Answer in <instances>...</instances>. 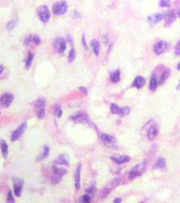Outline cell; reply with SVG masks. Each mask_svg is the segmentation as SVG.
<instances>
[{"instance_id": "1", "label": "cell", "mask_w": 180, "mask_h": 203, "mask_svg": "<svg viewBox=\"0 0 180 203\" xmlns=\"http://www.w3.org/2000/svg\"><path fill=\"white\" fill-rule=\"evenodd\" d=\"M147 167V162L146 160H143L138 165H135V167H133L131 170L130 171L128 175V177L130 180H134L135 178L140 177V175L143 174V173L145 172L146 170Z\"/></svg>"}, {"instance_id": "2", "label": "cell", "mask_w": 180, "mask_h": 203, "mask_svg": "<svg viewBox=\"0 0 180 203\" xmlns=\"http://www.w3.org/2000/svg\"><path fill=\"white\" fill-rule=\"evenodd\" d=\"M53 175L52 177V183L53 185H56L61 181L63 176L67 174V171L64 168H58V166L53 163Z\"/></svg>"}, {"instance_id": "3", "label": "cell", "mask_w": 180, "mask_h": 203, "mask_svg": "<svg viewBox=\"0 0 180 203\" xmlns=\"http://www.w3.org/2000/svg\"><path fill=\"white\" fill-rule=\"evenodd\" d=\"M45 99L44 97H40L35 104V108L39 119L44 118L45 114Z\"/></svg>"}, {"instance_id": "4", "label": "cell", "mask_w": 180, "mask_h": 203, "mask_svg": "<svg viewBox=\"0 0 180 203\" xmlns=\"http://www.w3.org/2000/svg\"><path fill=\"white\" fill-rule=\"evenodd\" d=\"M100 139L102 143L107 147L110 148H116L117 147L116 139L113 136L108 135L107 133H101Z\"/></svg>"}, {"instance_id": "5", "label": "cell", "mask_w": 180, "mask_h": 203, "mask_svg": "<svg viewBox=\"0 0 180 203\" xmlns=\"http://www.w3.org/2000/svg\"><path fill=\"white\" fill-rule=\"evenodd\" d=\"M68 10V4L64 1H57L53 5L52 11L55 15H63Z\"/></svg>"}, {"instance_id": "6", "label": "cell", "mask_w": 180, "mask_h": 203, "mask_svg": "<svg viewBox=\"0 0 180 203\" xmlns=\"http://www.w3.org/2000/svg\"><path fill=\"white\" fill-rule=\"evenodd\" d=\"M37 13L39 17H40V20L43 23H46L50 21L51 14L47 6L43 5V6H41L39 7L37 10Z\"/></svg>"}, {"instance_id": "7", "label": "cell", "mask_w": 180, "mask_h": 203, "mask_svg": "<svg viewBox=\"0 0 180 203\" xmlns=\"http://www.w3.org/2000/svg\"><path fill=\"white\" fill-rule=\"evenodd\" d=\"M53 46L58 53H63L67 49V41L64 38L56 37L53 41Z\"/></svg>"}, {"instance_id": "8", "label": "cell", "mask_w": 180, "mask_h": 203, "mask_svg": "<svg viewBox=\"0 0 180 203\" xmlns=\"http://www.w3.org/2000/svg\"><path fill=\"white\" fill-rule=\"evenodd\" d=\"M27 128V123L26 122H24V123H21L20 126L17 128L15 131H14L12 134L11 136V140L12 141H16L20 139V137L23 136L24 132Z\"/></svg>"}, {"instance_id": "9", "label": "cell", "mask_w": 180, "mask_h": 203, "mask_svg": "<svg viewBox=\"0 0 180 203\" xmlns=\"http://www.w3.org/2000/svg\"><path fill=\"white\" fill-rule=\"evenodd\" d=\"M169 48V43L166 41H160L159 42L156 43L154 47V52L157 55H160L162 53H164L168 50V49Z\"/></svg>"}, {"instance_id": "10", "label": "cell", "mask_w": 180, "mask_h": 203, "mask_svg": "<svg viewBox=\"0 0 180 203\" xmlns=\"http://www.w3.org/2000/svg\"><path fill=\"white\" fill-rule=\"evenodd\" d=\"M12 181L14 184V194L16 196H20L22 192V188H23L24 185V181L23 179L18 177H13Z\"/></svg>"}, {"instance_id": "11", "label": "cell", "mask_w": 180, "mask_h": 203, "mask_svg": "<svg viewBox=\"0 0 180 203\" xmlns=\"http://www.w3.org/2000/svg\"><path fill=\"white\" fill-rule=\"evenodd\" d=\"M70 120L74 121H85L89 124H92L90 121L87 113L84 112H79L78 113L74 114L70 117Z\"/></svg>"}, {"instance_id": "12", "label": "cell", "mask_w": 180, "mask_h": 203, "mask_svg": "<svg viewBox=\"0 0 180 203\" xmlns=\"http://www.w3.org/2000/svg\"><path fill=\"white\" fill-rule=\"evenodd\" d=\"M163 18L165 19L166 24H171L176 19V11L174 10H170L167 11L163 15Z\"/></svg>"}, {"instance_id": "13", "label": "cell", "mask_w": 180, "mask_h": 203, "mask_svg": "<svg viewBox=\"0 0 180 203\" xmlns=\"http://www.w3.org/2000/svg\"><path fill=\"white\" fill-rule=\"evenodd\" d=\"M14 100V96L10 94H4L3 96L1 97V99H0V102L1 104L3 105L4 107L8 108L10 106V105L11 104L12 102Z\"/></svg>"}, {"instance_id": "14", "label": "cell", "mask_w": 180, "mask_h": 203, "mask_svg": "<svg viewBox=\"0 0 180 203\" xmlns=\"http://www.w3.org/2000/svg\"><path fill=\"white\" fill-rule=\"evenodd\" d=\"M81 165L79 164L75 173V186L77 190H79L81 186Z\"/></svg>"}, {"instance_id": "15", "label": "cell", "mask_w": 180, "mask_h": 203, "mask_svg": "<svg viewBox=\"0 0 180 203\" xmlns=\"http://www.w3.org/2000/svg\"><path fill=\"white\" fill-rule=\"evenodd\" d=\"M53 163L57 165H68L69 163V156L66 154H63L58 156Z\"/></svg>"}, {"instance_id": "16", "label": "cell", "mask_w": 180, "mask_h": 203, "mask_svg": "<svg viewBox=\"0 0 180 203\" xmlns=\"http://www.w3.org/2000/svg\"><path fill=\"white\" fill-rule=\"evenodd\" d=\"M148 21L152 24H155L160 23L163 19V14L160 13L154 14L148 17Z\"/></svg>"}, {"instance_id": "17", "label": "cell", "mask_w": 180, "mask_h": 203, "mask_svg": "<svg viewBox=\"0 0 180 203\" xmlns=\"http://www.w3.org/2000/svg\"><path fill=\"white\" fill-rule=\"evenodd\" d=\"M110 159L117 165H122L124 163H127L130 161V157L129 156H121L119 157H115V156H111Z\"/></svg>"}, {"instance_id": "18", "label": "cell", "mask_w": 180, "mask_h": 203, "mask_svg": "<svg viewBox=\"0 0 180 203\" xmlns=\"http://www.w3.org/2000/svg\"><path fill=\"white\" fill-rule=\"evenodd\" d=\"M145 83L146 80L144 77H143L142 76H138L133 81L132 85L133 87L137 88V89H141L145 85Z\"/></svg>"}, {"instance_id": "19", "label": "cell", "mask_w": 180, "mask_h": 203, "mask_svg": "<svg viewBox=\"0 0 180 203\" xmlns=\"http://www.w3.org/2000/svg\"><path fill=\"white\" fill-rule=\"evenodd\" d=\"M0 148H1L2 155H3L4 158H6L8 156V145L6 141L3 139L0 141Z\"/></svg>"}, {"instance_id": "20", "label": "cell", "mask_w": 180, "mask_h": 203, "mask_svg": "<svg viewBox=\"0 0 180 203\" xmlns=\"http://www.w3.org/2000/svg\"><path fill=\"white\" fill-rule=\"evenodd\" d=\"M91 47L92 50L94 51L95 55L98 57L100 53V45L99 41L97 40H92L91 42Z\"/></svg>"}, {"instance_id": "21", "label": "cell", "mask_w": 180, "mask_h": 203, "mask_svg": "<svg viewBox=\"0 0 180 203\" xmlns=\"http://www.w3.org/2000/svg\"><path fill=\"white\" fill-rule=\"evenodd\" d=\"M120 76H121V70L119 69L116 70L115 71H114V72H112L110 73V76L111 81L115 83V84L118 83L121 79Z\"/></svg>"}, {"instance_id": "22", "label": "cell", "mask_w": 180, "mask_h": 203, "mask_svg": "<svg viewBox=\"0 0 180 203\" xmlns=\"http://www.w3.org/2000/svg\"><path fill=\"white\" fill-rule=\"evenodd\" d=\"M157 133H158V129L154 126L151 127V128L148 129V139H149L150 140H152V139H154L156 138V136H157Z\"/></svg>"}, {"instance_id": "23", "label": "cell", "mask_w": 180, "mask_h": 203, "mask_svg": "<svg viewBox=\"0 0 180 203\" xmlns=\"http://www.w3.org/2000/svg\"><path fill=\"white\" fill-rule=\"evenodd\" d=\"M159 82H158V80L157 79V77L155 75H152L151 79H150V89L151 91H154L157 88V85Z\"/></svg>"}, {"instance_id": "24", "label": "cell", "mask_w": 180, "mask_h": 203, "mask_svg": "<svg viewBox=\"0 0 180 203\" xmlns=\"http://www.w3.org/2000/svg\"><path fill=\"white\" fill-rule=\"evenodd\" d=\"M33 58H34L33 53H32L31 52H29L28 53L27 58H26V62H25V68H26V69H28V68H29V67H31Z\"/></svg>"}, {"instance_id": "25", "label": "cell", "mask_w": 180, "mask_h": 203, "mask_svg": "<svg viewBox=\"0 0 180 203\" xmlns=\"http://www.w3.org/2000/svg\"><path fill=\"white\" fill-rule=\"evenodd\" d=\"M86 194H89L90 196H91L92 199H93L94 196H95V194H96V185L92 184L91 185H90L88 188H87L86 189Z\"/></svg>"}, {"instance_id": "26", "label": "cell", "mask_w": 180, "mask_h": 203, "mask_svg": "<svg viewBox=\"0 0 180 203\" xmlns=\"http://www.w3.org/2000/svg\"><path fill=\"white\" fill-rule=\"evenodd\" d=\"M155 167L157 169H163L166 167V163H165L164 158L160 157L159 159H158L157 163H156Z\"/></svg>"}, {"instance_id": "27", "label": "cell", "mask_w": 180, "mask_h": 203, "mask_svg": "<svg viewBox=\"0 0 180 203\" xmlns=\"http://www.w3.org/2000/svg\"><path fill=\"white\" fill-rule=\"evenodd\" d=\"M169 75H170V70L169 69L165 70V72L162 73L161 76H160V80L159 82V84L162 85V84H164V83L165 82V81L168 79Z\"/></svg>"}, {"instance_id": "28", "label": "cell", "mask_w": 180, "mask_h": 203, "mask_svg": "<svg viewBox=\"0 0 180 203\" xmlns=\"http://www.w3.org/2000/svg\"><path fill=\"white\" fill-rule=\"evenodd\" d=\"M50 154V147L48 146H44L43 147V153L42 155H41L40 156H39L37 158L38 160H41L45 158L47 156H48Z\"/></svg>"}, {"instance_id": "29", "label": "cell", "mask_w": 180, "mask_h": 203, "mask_svg": "<svg viewBox=\"0 0 180 203\" xmlns=\"http://www.w3.org/2000/svg\"><path fill=\"white\" fill-rule=\"evenodd\" d=\"M53 112H54L55 116L58 117V118H60L62 115V110L60 105H56L54 108H53Z\"/></svg>"}, {"instance_id": "30", "label": "cell", "mask_w": 180, "mask_h": 203, "mask_svg": "<svg viewBox=\"0 0 180 203\" xmlns=\"http://www.w3.org/2000/svg\"><path fill=\"white\" fill-rule=\"evenodd\" d=\"M121 108L119 107L116 104L113 103L110 105V112L114 114H119V115L121 112Z\"/></svg>"}, {"instance_id": "31", "label": "cell", "mask_w": 180, "mask_h": 203, "mask_svg": "<svg viewBox=\"0 0 180 203\" xmlns=\"http://www.w3.org/2000/svg\"><path fill=\"white\" fill-rule=\"evenodd\" d=\"M76 57V52H75V49L72 48L69 53V56H68V61L69 63H72L75 59Z\"/></svg>"}, {"instance_id": "32", "label": "cell", "mask_w": 180, "mask_h": 203, "mask_svg": "<svg viewBox=\"0 0 180 203\" xmlns=\"http://www.w3.org/2000/svg\"><path fill=\"white\" fill-rule=\"evenodd\" d=\"M131 111V109L130 107H123V108H121V112H120V114H119V116H125V115H127L129 113H130Z\"/></svg>"}, {"instance_id": "33", "label": "cell", "mask_w": 180, "mask_h": 203, "mask_svg": "<svg viewBox=\"0 0 180 203\" xmlns=\"http://www.w3.org/2000/svg\"><path fill=\"white\" fill-rule=\"evenodd\" d=\"M159 4L162 8H169L171 6V1L170 0H160Z\"/></svg>"}, {"instance_id": "34", "label": "cell", "mask_w": 180, "mask_h": 203, "mask_svg": "<svg viewBox=\"0 0 180 203\" xmlns=\"http://www.w3.org/2000/svg\"><path fill=\"white\" fill-rule=\"evenodd\" d=\"M7 202L10 203H14L16 202L12 195V192L11 190H9L8 193V196H7Z\"/></svg>"}, {"instance_id": "35", "label": "cell", "mask_w": 180, "mask_h": 203, "mask_svg": "<svg viewBox=\"0 0 180 203\" xmlns=\"http://www.w3.org/2000/svg\"><path fill=\"white\" fill-rule=\"evenodd\" d=\"M16 21H11L8 22V23L7 24L6 28L8 31H11L14 28V26H16Z\"/></svg>"}, {"instance_id": "36", "label": "cell", "mask_w": 180, "mask_h": 203, "mask_svg": "<svg viewBox=\"0 0 180 203\" xmlns=\"http://www.w3.org/2000/svg\"><path fill=\"white\" fill-rule=\"evenodd\" d=\"M31 41H33V35H29L25 38V41H24V44L25 45H28Z\"/></svg>"}, {"instance_id": "37", "label": "cell", "mask_w": 180, "mask_h": 203, "mask_svg": "<svg viewBox=\"0 0 180 203\" xmlns=\"http://www.w3.org/2000/svg\"><path fill=\"white\" fill-rule=\"evenodd\" d=\"M33 42L35 44V45H40L41 43V39L40 36L37 35H33Z\"/></svg>"}, {"instance_id": "38", "label": "cell", "mask_w": 180, "mask_h": 203, "mask_svg": "<svg viewBox=\"0 0 180 203\" xmlns=\"http://www.w3.org/2000/svg\"><path fill=\"white\" fill-rule=\"evenodd\" d=\"M82 199H83V201L84 202H90L91 201L92 198L91 196H90L89 194H86L85 195L83 196Z\"/></svg>"}, {"instance_id": "39", "label": "cell", "mask_w": 180, "mask_h": 203, "mask_svg": "<svg viewBox=\"0 0 180 203\" xmlns=\"http://www.w3.org/2000/svg\"><path fill=\"white\" fill-rule=\"evenodd\" d=\"M175 54L176 56H180V41H179L176 45V47L175 48Z\"/></svg>"}, {"instance_id": "40", "label": "cell", "mask_w": 180, "mask_h": 203, "mask_svg": "<svg viewBox=\"0 0 180 203\" xmlns=\"http://www.w3.org/2000/svg\"><path fill=\"white\" fill-rule=\"evenodd\" d=\"M82 45L85 48H87V43H86V39L85 33H83L82 35Z\"/></svg>"}, {"instance_id": "41", "label": "cell", "mask_w": 180, "mask_h": 203, "mask_svg": "<svg viewBox=\"0 0 180 203\" xmlns=\"http://www.w3.org/2000/svg\"><path fill=\"white\" fill-rule=\"evenodd\" d=\"M79 89L81 90V91L84 93L86 95H87V93H88V91H87V88H86L85 87H83V86H81V87H79Z\"/></svg>"}, {"instance_id": "42", "label": "cell", "mask_w": 180, "mask_h": 203, "mask_svg": "<svg viewBox=\"0 0 180 203\" xmlns=\"http://www.w3.org/2000/svg\"><path fill=\"white\" fill-rule=\"evenodd\" d=\"M73 14H74V16H75V17H76V18H81V14H80L79 12H78V11H77V10H75V11L73 12Z\"/></svg>"}, {"instance_id": "43", "label": "cell", "mask_w": 180, "mask_h": 203, "mask_svg": "<svg viewBox=\"0 0 180 203\" xmlns=\"http://www.w3.org/2000/svg\"><path fill=\"white\" fill-rule=\"evenodd\" d=\"M121 201H122V199H121V198L117 197V198H116V199H115V200H114V202H115V203H120V202H121Z\"/></svg>"}, {"instance_id": "44", "label": "cell", "mask_w": 180, "mask_h": 203, "mask_svg": "<svg viewBox=\"0 0 180 203\" xmlns=\"http://www.w3.org/2000/svg\"><path fill=\"white\" fill-rule=\"evenodd\" d=\"M68 41H69V42L70 43L72 44V39H71V37H70V36L69 35H68Z\"/></svg>"}, {"instance_id": "45", "label": "cell", "mask_w": 180, "mask_h": 203, "mask_svg": "<svg viewBox=\"0 0 180 203\" xmlns=\"http://www.w3.org/2000/svg\"><path fill=\"white\" fill-rule=\"evenodd\" d=\"M3 70H4V67L2 65L0 64V74L3 72Z\"/></svg>"}, {"instance_id": "46", "label": "cell", "mask_w": 180, "mask_h": 203, "mask_svg": "<svg viewBox=\"0 0 180 203\" xmlns=\"http://www.w3.org/2000/svg\"><path fill=\"white\" fill-rule=\"evenodd\" d=\"M177 70H180V62L179 63L178 65H177Z\"/></svg>"}, {"instance_id": "47", "label": "cell", "mask_w": 180, "mask_h": 203, "mask_svg": "<svg viewBox=\"0 0 180 203\" xmlns=\"http://www.w3.org/2000/svg\"><path fill=\"white\" fill-rule=\"evenodd\" d=\"M177 89H178V90H180V81H179V84H178V85H177Z\"/></svg>"}, {"instance_id": "48", "label": "cell", "mask_w": 180, "mask_h": 203, "mask_svg": "<svg viewBox=\"0 0 180 203\" xmlns=\"http://www.w3.org/2000/svg\"><path fill=\"white\" fill-rule=\"evenodd\" d=\"M178 14H179V16L180 17V9H179V13Z\"/></svg>"}]
</instances>
